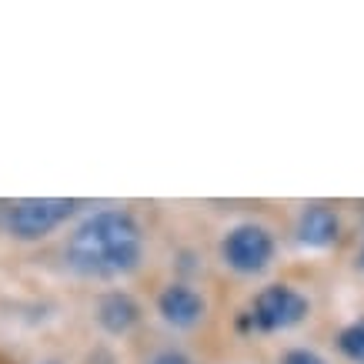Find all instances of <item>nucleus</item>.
<instances>
[{"label": "nucleus", "mask_w": 364, "mask_h": 364, "mask_svg": "<svg viewBox=\"0 0 364 364\" xmlns=\"http://www.w3.org/2000/svg\"><path fill=\"white\" fill-rule=\"evenodd\" d=\"M64 254L67 264L84 277H97V281L124 277L141 264L144 231L131 210L104 208L74 228Z\"/></svg>", "instance_id": "f257e3e1"}, {"label": "nucleus", "mask_w": 364, "mask_h": 364, "mask_svg": "<svg viewBox=\"0 0 364 364\" xmlns=\"http://www.w3.org/2000/svg\"><path fill=\"white\" fill-rule=\"evenodd\" d=\"M311 301L291 284H267L257 291L254 308L247 311L251 328L257 331H291L308 318Z\"/></svg>", "instance_id": "f03ea898"}, {"label": "nucleus", "mask_w": 364, "mask_h": 364, "mask_svg": "<svg viewBox=\"0 0 364 364\" xmlns=\"http://www.w3.org/2000/svg\"><path fill=\"white\" fill-rule=\"evenodd\" d=\"M74 198H27L17 200L7 214V228L17 241H41L77 210Z\"/></svg>", "instance_id": "7ed1b4c3"}, {"label": "nucleus", "mask_w": 364, "mask_h": 364, "mask_svg": "<svg viewBox=\"0 0 364 364\" xmlns=\"http://www.w3.org/2000/svg\"><path fill=\"white\" fill-rule=\"evenodd\" d=\"M221 257L237 274H261L274 261V234L261 224H234L221 241Z\"/></svg>", "instance_id": "20e7f679"}, {"label": "nucleus", "mask_w": 364, "mask_h": 364, "mask_svg": "<svg viewBox=\"0 0 364 364\" xmlns=\"http://www.w3.org/2000/svg\"><path fill=\"white\" fill-rule=\"evenodd\" d=\"M294 234H298L301 247H308V251H328V247H334L338 234H341V221H338L334 208H328V204H308L298 214Z\"/></svg>", "instance_id": "39448f33"}, {"label": "nucleus", "mask_w": 364, "mask_h": 364, "mask_svg": "<svg viewBox=\"0 0 364 364\" xmlns=\"http://www.w3.org/2000/svg\"><path fill=\"white\" fill-rule=\"evenodd\" d=\"M157 311L174 328H194L208 314V301L200 298L191 284H167L157 294Z\"/></svg>", "instance_id": "423d86ee"}, {"label": "nucleus", "mask_w": 364, "mask_h": 364, "mask_svg": "<svg viewBox=\"0 0 364 364\" xmlns=\"http://www.w3.org/2000/svg\"><path fill=\"white\" fill-rule=\"evenodd\" d=\"M97 324L107 334H127L141 324V304L127 294V291H107L97 298Z\"/></svg>", "instance_id": "0eeeda50"}, {"label": "nucleus", "mask_w": 364, "mask_h": 364, "mask_svg": "<svg viewBox=\"0 0 364 364\" xmlns=\"http://www.w3.org/2000/svg\"><path fill=\"white\" fill-rule=\"evenodd\" d=\"M338 351L354 364H364V318L351 321L348 328H341L338 334Z\"/></svg>", "instance_id": "6e6552de"}, {"label": "nucleus", "mask_w": 364, "mask_h": 364, "mask_svg": "<svg viewBox=\"0 0 364 364\" xmlns=\"http://www.w3.org/2000/svg\"><path fill=\"white\" fill-rule=\"evenodd\" d=\"M281 364H328L321 354L308 351V348H291V351L281 358Z\"/></svg>", "instance_id": "1a4fd4ad"}, {"label": "nucleus", "mask_w": 364, "mask_h": 364, "mask_svg": "<svg viewBox=\"0 0 364 364\" xmlns=\"http://www.w3.org/2000/svg\"><path fill=\"white\" fill-rule=\"evenodd\" d=\"M151 364H191V358L184 351H161L151 358Z\"/></svg>", "instance_id": "9d476101"}, {"label": "nucleus", "mask_w": 364, "mask_h": 364, "mask_svg": "<svg viewBox=\"0 0 364 364\" xmlns=\"http://www.w3.org/2000/svg\"><path fill=\"white\" fill-rule=\"evenodd\" d=\"M358 264L364 267V244H361V254H358Z\"/></svg>", "instance_id": "9b49d317"}]
</instances>
